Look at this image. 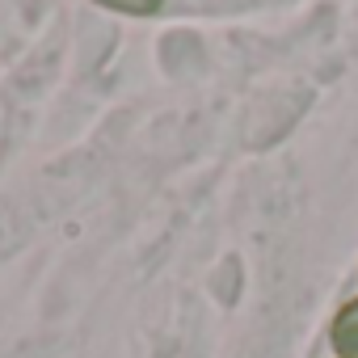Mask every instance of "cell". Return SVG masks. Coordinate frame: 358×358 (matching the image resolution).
<instances>
[{
	"instance_id": "6da1fadb",
	"label": "cell",
	"mask_w": 358,
	"mask_h": 358,
	"mask_svg": "<svg viewBox=\"0 0 358 358\" xmlns=\"http://www.w3.org/2000/svg\"><path fill=\"white\" fill-rule=\"evenodd\" d=\"M329 341H333L337 358H358V299H354V303H345V308L333 316Z\"/></svg>"
},
{
	"instance_id": "7a4b0ae2",
	"label": "cell",
	"mask_w": 358,
	"mask_h": 358,
	"mask_svg": "<svg viewBox=\"0 0 358 358\" xmlns=\"http://www.w3.org/2000/svg\"><path fill=\"white\" fill-rule=\"evenodd\" d=\"M97 5L118 9V13H131V17H152V13H160L164 0H97Z\"/></svg>"
}]
</instances>
